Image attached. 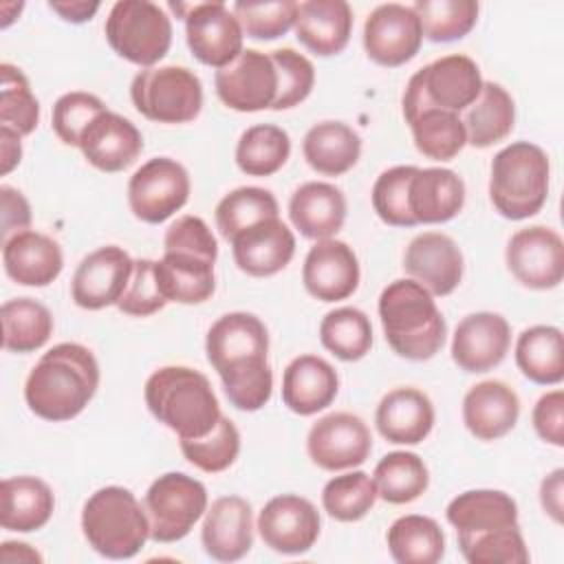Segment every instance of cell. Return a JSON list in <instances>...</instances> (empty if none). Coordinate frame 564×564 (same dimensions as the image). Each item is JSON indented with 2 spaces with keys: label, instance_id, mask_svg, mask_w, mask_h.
Returning a JSON list of instances; mask_svg holds the SVG:
<instances>
[{
  "label": "cell",
  "instance_id": "1",
  "mask_svg": "<svg viewBox=\"0 0 564 564\" xmlns=\"http://www.w3.org/2000/svg\"><path fill=\"white\" fill-rule=\"evenodd\" d=\"M205 352L236 410L256 412L269 403L273 392L267 361L269 330L258 315L247 311L220 315L207 330Z\"/></svg>",
  "mask_w": 564,
  "mask_h": 564
},
{
  "label": "cell",
  "instance_id": "2",
  "mask_svg": "<svg viewBox=\"0 0 564 564\" xmlns=\"http://www.w3.org/2000/svg\"><path fill=\"white\" fill-rule=\"evenodd\" d=\"M99 388V364L95 355L75 341L48 348L31 368L24 383L29 410L53 423L70 421L84 412Z\"/></svg>",
  "mask_w": 564,
  "mask_h": 564
},
{
  "label": "cell",
  "instance_id": "3",
  "mask_svg": "<svg viewBox=\"0 0 564 564\" xmlns=\"http://www.w3.org/2000/svg\"><path fill=\"white\" fill-rule=\"evenodd\" d=\"M379 319L388 346L403 359L427 361L445 344L447 324L434 295L412 278L390 282L379 295Z\"/></svg>",
  "mask_w": 564,
  "mask_h": 564
},
{
  "label": "cell",
  "instance_id": "4",
  "mask_svg": "<svg viewBox=\"0 0 564 564\" xmlns=\"http://www.w3.org/2000/svg\"><path fill=\"white\" fill-rule=\"evenodd\" d=\"M150 414L178 438H198L214 430L223 416L209 379L189 366H163L143 388Z\"/></svg>",
  "mask_w": 564,
  "mask_h": 564
},
{
  "label": "cell",
  "instance_id": "5",
  "mask_svg": "<svg viewBox=\"0 0 564 564\" xmlns=\"http://www.w3.org/2000/svg\"><path fill=\"white\" fill-rule=\"evenodd\" d=\"M82 533L95 553L108 560H130L150 540V522L130 489L108 485L84 502Z\"/></svg>",
  "mask_w": 564,
  "mask_h": 564
},
{
  "label": "cell",
  "instance_id": "6",
  "mask_svg": "<svg viewBox=\"0 0 564 564\" xmlns=\"http://www.w3.org/2000/svg\"><path fill=\"white\" fill-rule=\"evenodd\" d=\"M551 163L546 152L531 141H513L496 152L489 172V198L509 220L535 216L549 196Z\"/></svg>",
  "mask_w": 564,
  "mask_h": 564
},
{
  "label": "cell",
  "instance_id": "7",
  "mask_svg": "<svg viewBox=\"0 0 564 564\" xmlns=\"http://www.w3.org/2000/svg\"><path fill=\"white\" fill-rule=\"evenodd\" d=\"M110 48L141 68L156 66L172 44V20L150 0H119L104 24Z\"/></svg>",
  "mask_w": 564,
  "mask_h": 564
},
{
  "label": "cell",
  "instance_id": "8",
  "mask_svg": "<svg viewBox=\"0 0 564 564\" xmlns=\"http://www.w3.org/2000/svg\"><path fill=\"white\" fill-rule=\"evenodd\" d=\"M130 99L139 115L154 123H189L203 108V84L187 66L141 68L130 84Z\"/></svg>",
  "mask_w": 564,
  "mask_h": 564
},
{
  "label": "cell",
  "instance_id": "9",
  "mask_svg": "<svg viewBox=\"0 0 564 564\" xmlns=\"http://www.w3.org/2000/svg\"><path fill=\"white\" fill-rule=\"evenodd\" d=\"M482 82L480 68L469 55L452 53L438 57L410 77L401 99L403 119L408 121L425 106H436L460 115L476 101Z\"/></svg>",
  "mask_w": 564,
  "mask_h": 564
},
{
  "label": "cell",
  "instance_id": "10",
  "mask_svg": "<svg viewBox=\"0 0 564 564\" xmlns=\"http://www.w3.org/2000/svg\"><path fill=\"white\" fill-rule=\"evenodd\" d=\"M150 540L172 544L183 540L207 511V489L194 476L167 471L152 480L143 496Z\"/></svg>",
  "mask_w": 564,
  "mask_h": 564
},
{
  "label": "cell",
  "instance_id": "11",
  "mask_svg": "<svg viewBox=\"0 0 564 564\" xmlns=\"http://www.w3.org/2000/svg\"><path fill=\"white\" fill-rule=\"evenodd\" d=\"M189 189V174L176 159L154 156L130 176L128 205L141 223L159 225L183 209Z\"/></svg>",
  "mask_w": 564,
  "mask_h": 564
},
{
  "label": "cell",
  "instance_id": "12",
  "mask_svg": "<svg viewBox=\"0 0 564 564\" xmlns=\"http://www.w3.org/2000/svg\"><path fill=\"white\" fill-rule=\"evenodd\" d=\"M505 262L511 275L527 289H555L564 278V240L544 225L518 229L505 249Z\"/></svg>",
  "mask_w": 564,
  "mask_h": 564
},
{
  "label": "cell",
  "instance_id": "13",
  "mask_svg": "<svg viewBox=\"0 0 564 564\" xmlns=\"http://www.w3.org/2000/svg\"><path fill=\"white\" fill-rule=\"evenodd\" d=\"M183 11L185 40L200 64L218 70L245 51L240 22L225 2L183 4Z\"/></svg>",
  "mask_w": 564,
  "mask_h": 564
},
{
  "label": "cell",
  "instance_id": "14",
  "mask_svg": "<svg viewBox=\"0 0 564 564\" xmlns=\"http://www.w3.org/2000/svg\"><path fill=\"white\" fill-rule=\"evenodd\" d=\"M218 99L238 112L271 110L278 97V70L269 53L245 48L214 75Z\"/></svg>",
  "mask_w": 564,
  "mask_h": 564
},
{
  "label": "cell",
  "instance_id": "15",
  "mask_svg": "<svg viewBox=\"0 0 564 564\" xmlns=\"http://www.w3.org/2000/svg\"><path fill=\"white\" fill-rule=\"evenodd\" d=\"M306 452L319 469H352L370 456L372 434L361 416L352 412H330L311 425Z\"/></svg>",
  "mask_w": 564,
  "mask_h": 564
},
{
  "label": "cell",
  "instance_id": "16",
  "mask_svg": "<svg viewBox=\"0 0 564 564\" xmlns=\"http://www.w3.org/2000/svg\"><path fill=\"white\" fill-rule=\"evenodd\" d=\"M421 42V22L408 4L386 2L375 7L366 18L364 51L379 66H403L419 53Z\"/></svg>",
  "mask_w": 564,
  "mask_h": 564
},
{
  "label": "cell",
  "instance_id": "17",
  "mask_svg": "<svg viewBox=\"0 0 564 564\" xmlns=\"http://www.w3.org/2000/svg\"><path fill=\"white\" fill-rule=\"evenodd\" d=\"M322 518L315 505L297 494L271 498L258 516V533L275 553L302 555L313 549L319 538Z\"/></svg>",
  "mask_w": 564,
  "mask_h": 564
},
{
  "label": "cell",
  "instance_id": "18",
  "mask_svg": "<svg viewBox=\"0 0 564 564\" xmlns=\"http://www.w3.org/2000/svg\"><path fill=\"white\" fill-rule=\"evenodd\" d=\"M134 260L128 251L117 245H106L90 251L75 269L70 282V297L79 308L101 311L106 306H117L123 295Z\"/></svg>",
  "mask_w": 564,
  "mask_h": 564
},
{
  "label": "cell",
  "instance_id": "19",
  "mask_svg": "<svg viewBox=\"0 0 564 564\" xmlns=\"http://www.w3.org/2000/svg\"><path fill=\"white\" fill-rule=\"evenodd\" d=\"M511 346V326L500 313L465 315L452 335V359L465 372H487L500 366Z\"/></svg>",
  "mask_w": 564,
  "mask_h": 564
},
{
  "label": "cell",
  "instance_id": "20",
  "mask_svg": "<svg viewBox=\"0 0 564 564\" xmlns=\"http://www.w3.org/2000/svg\"><path fill=\"white\" fill-rule=\"evenodd\" d=\"M463 251L454 238L441 231H423L410 240L403 253V271L432 295H449L463 280Z\"/></svg>",
  "mask_w": 564,
  "mask_h": 564
},
{
  "label": "cell",
  "instance_id": "21",
  "mask_svg": "<svg viewBox=\"0 0 564 564\" xmlns=\"http://www.w3.org/2000/svg\"><path fill=\"white\" fill-rule=\"evenodd\" d=\"M359 260L344 240H317L302 267V282L308 295L319 302H339L350 297L359 286Z\"/></svg>",
  "mask_w": 564,
  "mask_h": 564
},
{
  "label": "cell",
  "instance_id": "22",
  "mask_svg": "<svg viewBox=\"0 0 564 564\" xmlns=\"http://www.w3.org/2000/svg\"><path fill=\"white\" fill-rule=\"evenodd\" d=\"M200 542L216 562L242 560L253 546V511L240 496H220L207 507Z\"/></svg>",
  "mask_w": 564,
  "mask_h": 564
},
{
  "label": "cell",
  "instance_id": "23",
  "mask_svg": "<svg viewBox=\"0 0 564 564\" xmlns=\"http://www.w3.org/2000/svg\"><path fill=\"white\" fill-rule=\"evenodd\" d=\"M231 253L238 269L251 278H271L280 273L295 253L293 231L275 218L260 220L231 240Z\"/></svg>",
  "mask_w": 564,
  "mask_h": 564
},
{
  "label": "cell",
  "instance_id": "24",
  "mask_svg": "<svg viewBox=\"0 0 564 564\" xmlns=\"http://www.w3.org/2000/svg\"><path fill=\"white\" fill-rule=\"evenodd\" d=\"M79 150L93 167L112 174L130 167L139 159L143 150V137L130 119L112 110H104L84 130Z\"/></svg>",
  "mask_w": 564,
  "mask_h": 564
},
{
  "label": "cell",
  "instance_id": "25",
  "mask_svg": "<svg viewBox=\"0 0 564 564\" xmlns=\"http://www.w3.org/2000/svg\"><path fill=\"white\" fill-rule=\"evenodd\" d=\"M520 399L511 386L487 379L471 386L463 399V423L478 441H498L513 430Z\"/></svg>",
  "mask_w": 564,
  "mask_h": 564
},
{
  "label": "cell",
  "instance_id": "26",
  "mask_svg": "<svg viewBox=\"0 0 564 564\" xmlns=\"http://www.w3.org/2000/svg\"><path fill=\"white\" fill-rule=\"evenodd\" d=\"M375 425L394 445H419L434 427V405L419 388H394L381 397Z\"/></svg>",
  "mask_w": 564,
  "mask_h": 564
},
{
  "label": "cell",
  "instance_id": "27",
  "mask_svg": "<svg viewBox=\"0 0 564 564\" xmlns=\"http://www.w3.org/2000/svg\"><path fill=\"white\" fill-rule=\"evenodd\" d=\"M337 392V370L317 355H300L284 368L282 401L300 416H311L326 410L335 401Z\"/></svg>",
  "mask_w": 564,
  "mask_h": 564
},
{
  "label": "cell",
  "instance_id": "28",
  "mask_svg": "<svg viewBox=\"0 0 564 564\" xmlns=\"http://www.w3.org/2000/svg\"><path fill=\"white\" fill-rule=\"evenodd\" d=\"M295 37L315 55L330 57L346 48L352 33V9L344 0L297 2Z\"/></svg>",
  "mask_w": 564,
  "mask_h": 564
},
{
  "label": "cell",
  "instance_id": "29",
  "mask_svg": "<svg viewBox=\"0 0 564 564\" xmlns=\"http://www.w3.org/2000/svg\"><path fill=\"white\" fill-rule=\"evenodd\" d=\"M2 264L22 286H48L62 273L64 256L51 236L26 229L2 242Z\"/></svg>",
  "mask_w": 564,
  "mask_h": 564
},
{
  "label": "cell",
  "instance_id": "30",
  "mask_svg": "<svg viewBox=\"0 0 564 564\" xmlns=\"http://www.w3.org/2000/svg\"><path fill=\"white\" fill-rule=\"evenodd\" d=\"M289 218L304 238H333L346 223V196L333 183H302L289 198Z\"/></svg>",
  "mask_w": 564,
  "mask_h": 564
},
{
  "label": "cell",
  "instance_id": "31",
  "mask_svg": "<svg viewBox=\"0 0 564 564\" xmlns=\"http://www.w3.org/2000/svg\"><path fill=\"white\" fill-rule=\"evenodd\" d=\"M408 203L416 225L447 223L465 205V183L447 167H416L410 181Z\"/></svg>",
  "mask_w": 564,
  "mask_h": 564
},
{
  "label": "cell",
  "instance_id": "32",
  "mask_svg": "<svg viewBox=\"0 0 564 564\" xmlns=\"http://www.w3.org/2000/svg\"><path fill=\"white\" fill-rule=\"evenodd\" d=\"M0 524L7 531L42 529L55 509L53 489L37 476H13L0 482Z\"/></svg>",
  "mask_w": 564,
  "mask_h": 564
},
{
  "label": "cell",
  "instance_id": "33",
  "mask_svg": "<svg viewBox=\"0 0 564 564\" xmlns=\"http://www.w3.org/2000/svg\"><path fill=\"white\" fill-rule=\"evenodd\" d=\"M306 163L324 176H341L361 154V137L344 121H319L302 139Z\"/></svg>",
  "mask_w": 564,
  "mask_h": 564
},
{
  "label": "cell",
  "instance_id": "34",
  "mask_svg": "<svg viewBox=\"0 0 564 564\" xmlns=\"http://www.w3.org/2000/svg\"><path fill=\"white\" fill-rule=\"evenodd\" d=\"M214 264L196 253L163 251V258L156 260V275L167 302L203 304L209 300L216 291Z\"/></svg>",
  "mask_w": 564,
  "mask_h": 564
},
{
  "label": "cell",
  "instance_id": "35",
  "mask_svg": "<svg viewBox=\"0 0 564 564\" xmlns=\"http://www.w3.org/2000/svg\"><path fill=\"white\" fill-rule=\"evenodd\" d=\"M445 518L456 533L518 527V505L500 489H469L449 500Z\"/></svg>",
  "mask_w": 564,
  "mask_h": 564
},
{
  "label": "cell",
  "instance_id": "36",
  "mask_svg": "<svg viewBox=\"0 0 564 564\" xmlns=\"http://www.w3.org/2000/svg\"><path fill=\"white\" fill-rule=\"evenodd\" d=\"M467 145L491 148L507 139L516 123L513 97L496 82H482L480 95L460 115Z\"/></svg>",
  "mask_w": 564,
  "mask_h": 564
},
{
  "label": "cell",
  "instance_id": "37",
  "mask_svg": "<svg viewBox=\"0 0 564 564\" xmlns=\"http://www.w3.org/2000/svg\"><path fill=\"white\" fill-rule=\"evenodd\" d=\"M520 372L538 386H557L564 379V335L557 326L524 328L516 341Z\"/></svg>",
  "mask_w": 564,
  "mask_h": 564
},
{
  "label": "cell",
  "instance_id": "38",
  "mask_svg": "<svg viewBox=\"0 0 564 564\" xmlns=\"http://www.w3.org/2000/svg\"><path fill=\"white\" fill-rule=\"evenodd\" d=\"M388 551L399 564H436L445 555V533L434 518L408 513L386 533Z\"/></svg>",
  "mask_w": 564,
  "mask_h": 564
},
{
  "label": "cell",
  "instance_id": "39",
  "mask_svg": "<svg viewBox=\"0 0 564 564\" xmlns=\"http://www.w3.org/2000/svg\"><path fill=\"white\" fill-rule=\"evenodd\" d=\"M2 348L26 355L40 350L53 335L51 311L33 297L7 300L0 308Z\"/></svg>",
  "mask_w": 564,
  "mask_h": 564
},
{
  "label": "cell",
  "instance_id": "40",
  "mask_svg": "<svg viewBox=\"0 0 564 564\" xmlns=\"http://www.w3.org/2000/svg\"><path fill=\"white\" fill-rule=\"evenodd\" d=\"M416 150L432 161H452L467 145V134L458 112L425 106L405 121Z\"/></svg>",
  "mask_w": 564,
  "mask_h": 564
},
{
  "label": "cell",
  "instance_id": "41",
  "mask_svg": "<svg viewBox=\"0 0 564 564\" xmlns=\"http://www.w3.org/2000/svg\"><path fill=\"white\" fill-rule=\"evenodd\" d=\"M372 480L381 500L390 505H408L425 494L430 471L419 454L390 452L377 463Z\"/></svg>",
  "mask_w": 564,
  "mask_h": 564
},
{
  "label": "cell",
  "instance_id": "42",
  "mask_svg": "<svg viewBox=\"0 0 564 564\" xmlns=\"http://www.w3.org/2000/svg\"><path fill=\"white\" fill-rule=\"evenodd\" d=\"M289 132L275 123L247 128L236 143V165L247 176H271L289 161Z\"/></svg>",
  "mask_w": 564,
  "mask_h": 564
},
{
  "label": "cell",
  "instance_id": "43",
  "mask_svg": "<svg viewBox=\"0 0 564 564\" xmlns=\"http://www.w3.org/2000/svg\"><path fill=\"white\" fill-rule=\"evenodd\" d=\"M319 341L341 361H359L372 348L370 317L355 306L328 311L319 322Z\"/></svg>",
  "mask_w": 564,
  "mask_h": 564
},
{
  "label": "cell",
  "instance_id": "44",
  "mask_svg": "<svg viewBox=\"0 0 564 564\" xmlns=\"http://www.w3.org/2000/svg\"><path fill=\"white\" fill-rule=\"evenodd\" d=\"M278 214H280L278 200L269 189L256 187V185H242L231 189L218 200L214 218L220 236L227 242H231L247 227L267 218H275Z\"/></svg>",
  "mask_w": 564,
  "mask_h": 564
},
{
  "label": "cell",
  "instance_id": "45",
  "mask_svg": "<svg viewBox=\"0 0 564 564\" xmlns=\"http://www.w3.org/2000/svg\"><path fill=\"white\" fill-rule=\"evenodd\" d=\"M423 37L432 42H454L465 37L478 20V2L474 0H416L412 4Z\"/></svg>",
  "mask_w": 564,
  "mask_h": 564
},
{
  "label": "cell",
  "instance_id": "46",
  "mask_svg": "<svg viewBox=\"0 0 564 564\" xmlns=\"http://www.w3.org/2000/svg\"><path fill=\"white\" fill-rule=\"evenodd\" d=\"M377 487L366 471H348L330 478L322 489V507L337 522L361 520L377 502Z\"/></svg>",
  "mask_w": 564,
  "mask_h": 564
},
{
  "label": "cell",
  "instance_id": "47",
  "mask_svg": "<svg viewBox=\"0 0 564 564\" xmlns=\"http://www.w3.org/2000/svg\"><path fill=\"white\" fill-rule=\"evenodd\" d=\"M181 452L189 465L205 474H218L229 469L240 452V432L225 414L214 430L198 438H178Z\"/></svg>",
  "mask_w": 564,
  "mask_h": 564
},
{
  "label": "cell",
  "instance_id": "48",
  "mask_svg": "<svg viewBox=\"0 0 564 564\" xmlns=\"http://www.w3.org/2000/svg\"><path fill=\"white\" fill-rule=\"evenodd\" d=\"M458 549L469 564H527L529 549L518 527L480 533H456Z\"/></svg>",
  "mask_w": 564,
  "mask_h": 564
},
{
  "label": "cell",
  "instance_id": "49",
  "mask_svg": "<svg viewBox=\"0 0 564 564\" xmlns=\"http://www.w3.org/2000/svg\"><path fill=\"white\" fill-rule=\"evenodd\" d=\"M40 121V101L31 90L26 75L9 64H0V126L15 130L20 137L31 134Z\"/></svg>",
  "mask_w": 564,
  "mask_h": 564
},
{
  "label": "cell",
  "instance_id": "50",
  "mask_svg": "<svg viewBox=\"0 0 564 564\" xmlns=\"http://www.w3.org/2000/svg\"><path fill=\"white\" fill-rule=\"evenodd\" d=\"M416 172V165H394L383 170L372 185V209L377 216L392 227H414L410 214L408 192L410 181Z\"/></svg>",
  "mask_w": 564,
  "mask_h": 564
},
{
  "label": "cell",
  "instance_id": "51",
  "mask_svg": "<svg viewBox=\"0 0 564 564\" xmlns=\"http://www.w3.org/2000/svg\"><path fill=\"white\" fill-rule=\"evenodd\" d=\"M247 37L253 40H278L289 33L295 24L297 2L293 0H269V2H245L238 0L231 7Z\"/></svg>",
  "mask_w": 564,
  "mask_h": 564
},
{
  "label": "cell",
  "instance_id": "52",
  "mask_svg": "<svg viewBox=\"0 0 564 564\" xmlns=\"http://www.w3.org/2000/svg\"><path fill=\"white\" fill-rule=\"evenodd\" d=\"M269 55L278 70V97L271 110H289L302 104L315 86L311 59L293 48H275Z\"/></svg>",
  "mask_w": 564,
  "mask_h": 564
},
{
  "label": "cell",
  "instance_id": "53",
  "mask_svg": "<svg viewBox=\"0 0 564 564\" xmlns=\"http://www.w3.org/2000/svg\"><path fill=\"white\" fill-rule=\"evenodd\" d=\"M104 110H108L104 106V101L93 95V93H84V90H70L64 93L55 106H53V115H51V126L53 132L57 134V139L66 145L79 148V139L84 134V130L95 121V117H99Z\"/></svg>",
  "mask_w": 564,
  "mask_h": 564
},
{
  "label": "cell",
  "instance_id": "54",
  "mask_svg": "<svg viewBox=\"0 0 564 564\" xmlns=\"http://www.w3.org/2000/svg\"><path fill=\"white\" fill-rule=\"evenodd\" d=\"M167 304L156 275V260H134L130 282L117 302V308L130 317H148Z\"/></svg>",
  "mask_w": 564,
  "mask_h": 564
},
{
  "label": "cell",
  "instance_id": "55",
  "mask_svg": "<svg viewBox=\"0 0 564 564\" xmlns=\"http://www.w3.org/2000/svg\"><path fill=\"white\" fill-rule=\"evenodd\" d=\"M163 251H183L209 258L216 262L218 258V242L212 234L209 225L200 216H178L165 231Z\"/></svg>",
  "mask_w": 564,
  "mask_h": 564
},
{
  "label": "cell",
  "instance_id": "56",
  "mask_svg": "<svg viewBox=\"0 0 564 564\" xmlns=\"http://www.w3.org/2000/svg\"><path fill=\"white\" fill-rule=\"evenodd\" d=\"M535 434L555 447H564V392L551 390L538 399L531 412Z\"/></svg>",
  "mask_w": 564,
  "mask_h": 564
},
{
  "label": "cell",
  "instance_id": "57",
  "mask_svg": "<svg viewBox=\"0 0 564 564\" xmlns=\"http://www.w3.org/2000/svg\"><path fill=\"white\" fill-rule=\"evenodd\" d=\"M2 203V242L11 236L26 231L31 225V205L24 194L11 185H0Z\"/></svg>",
  "mask_w": 564,
  "mask_h": 564
},
{
  "label": "cell",
  "instance_id": "58",
  "mask_svg": "<svg viewBox=\"0 0 564 564\" xmlns=\"http://www.w3.org/2000/svg\"><path fill=\"white\" fill-rule=\"evenodd\" d=\"M540 502L544 513L553 522H562L564 516V469L557 467L553 469L540 485Z\"/></svg>",
  "mask_w": 564,
  "mask_h": 564
},
{
  "label": "cell",
  "instance_id": "59",
  "mask_svg": "<svg viewBox=\"0 0 564 564\" xmlns=\"http://www.w3.org/2000/svg\"><path fill=\"white\" fill-rule=\"evenodd\" d=\"M48 9L55 11L62 20L82 24L93 20V15L99 11V2H86V0H66V2H48Z\"/></svg>",
  "mask_w": 564,
  "mask_h": 564
},
{
  "label": "cell",
  "instance_id": "60",
  "mask_svg": "<svg viewBox=\"0 0 564 564\" xmlns=\"http://www.w3.org/2000/svg\"><path fill=\"white\" fill-rule=\"evenodd\" d=\"M20 139L22 137L15 130L0 126V156H2L0 172L2 174H9L20 163V159H22V141Z\"/></svg>",
  "mask_w": 564,
  "mask_h": 564
},
{
  "label": "cell",
  "instance_id": "61",
  "mask_svg": "<svg viewBox=\"0 0 564 564\" xmlns=\"http://www.w3.org/2000/svg\"><path fill=\"white\" fill-rule=\"evenodd\" d=\"M0 560L2 562H42V555L31 549L26 542H2L0 546Z\"/></svg>",
  "mask_w": 564,
  "mask_h": 564
}]
</instances>
